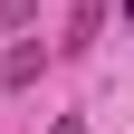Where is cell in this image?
<instances>
[{"instance_id": "2", "label": "cell", "mask_w": 134, "mask_h": 134, "mask_svg": "<svg viewBox=\"0 0 134 134\" xmlns=\"http://www.w3.org/2000/svg\"><path fill=\"white\" fill-rule=\"evenodd\" d=\"M115 10H125V19H134V0H115Z\"/></svg>"}, {"instance_id": "1", "label": "cell", "mask_w": 134, "mask_h": 134, "mask_svg": "<svg viewBox=\"0 0 134 134\" xmlns=\"http://www.w3.org/2000/svg\"><path fill=\"white\" fill-rule=\"evenodd\" d=\"M105 10H115V0H77V38H67V48H86L96 29H105Z\"/></svg>"}]
</instances>
